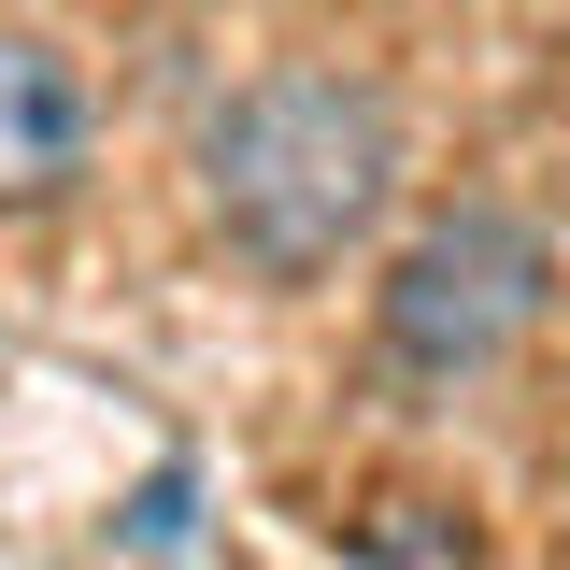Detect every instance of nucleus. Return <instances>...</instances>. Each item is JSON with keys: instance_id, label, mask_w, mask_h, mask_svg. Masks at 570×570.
Here are the masks:
<instances>
[{"instance_id": "1", "label": "nucleus", "mask_w": 570, "mask_h": 570, "mask_svg": "<svg viewBox=\"0 0 570 570\" xmlns=\"http://www.w3.org/2000/svg\"><path fill=\"white\" fill-rule=\"evenodd\" d=\"M385 186H400V115L356 71H257L200 129V200L228 228V257L272 285L343 272V243H371Z\"/></svg>"}, {"instance_id": "2", "label": "nucleus", "mask_w": 570, "mask_h": 570, "mask_svg": "<svg viewBox=\"0 0 570 570\" xmlns=\"http://www.w3.org/2000/svg\"><path fill=\"white\" fill-rule=\"evenodd\" d=\"M542 299H557V243L513 200H456V214H428L414 243L385 257L371 343H385L400 385H485L499 356L542 328Z\"/></svg>"}, {"instance_id": "3", "label": "nucleus", "mask_w": 570, "mask_h": 570, "mask_svg": "<svg viewBox=\"0 0 570 570\" xmlns=\"http://www.w3.org/2000/svg\"><path fill=\"white\" fill-rule=\"evenodd\" d=\"M86 186V86L58 43L0 29V214H43Z\"/></svg>"}, {"instance_id": "4", "label": "nucleus", "mask_w": 570, "mask_h": 570, "mask_svg": "<svg viewBox=\"0 0 570 570\" xmlns=\"http://www.w3.org/2000/svg\"><path fill=\"white\" fill-rule=\"evenodd\" d=\"M343 570H485V542H471V513H442V499H371L343 528Z\"/></svg>"}, {"instance_id": "5", "label": "nucleus", "mask_w": 570, "mask_h": 570, "mask_svg": "<svg viewBox=\"0 0 570 570\" xmlns=\"http://www.w3.org/2000/svg\"><path fill=\"white\" fill-rule=\"evenodd\" d=\"M171 528H186V471H157V485H142V513H129V542H171Z\"/></svg>"}]
</instances>
